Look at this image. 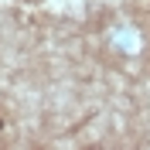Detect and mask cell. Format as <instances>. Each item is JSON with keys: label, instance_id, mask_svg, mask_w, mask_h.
Segmentation results:
<instances>
[{"label": "cell", "instance_id": "1", "mask_svg": "<svg viewBox=\"0 0 150 150\" xmlns=\"http://www.w3.org/2000/svg\"><path fill=\"white\" fill-rule=\"evenodd\" d=\"M0 126H4V123H0Z\"/></svg>", "mask_w": 150, "mask_h": 150}]
</instances>
